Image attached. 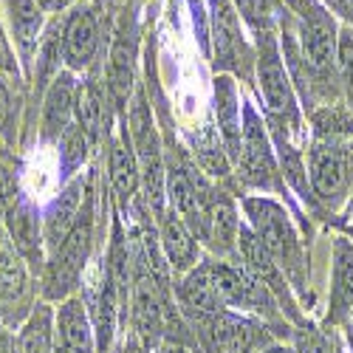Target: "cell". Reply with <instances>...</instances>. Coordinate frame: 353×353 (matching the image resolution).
<instances>
[{
	"mask_svg": "<svg viewBox=\"0 0 353 353\" xmlns=\"http://www.w3.org/2000/svg\"><path fill=\"white\" fill-rule=\"evenodd\" d=\"M336 46H339V28L334 14L319 0H303L297 57L314 77L328 79L336 71Z\"/></svg>",
	"mask_w": 353,
	"mask_h": 353,
	"instance_id": "6da1fadb",
	"label": "cell"
},
{
	"mask_svg": "<svg viewBox=\"0 0 353 353\" xmlns=\"http://www.w3.org/2000/svg\"><path fill=\"white\" fill-rule=\"evenodd\" d=\"M353 144L345 139H319L308 156V170H311V187L314 192L336 207L345 201L350 181H353Z\"/></svg>",
	"mask_w": 353,
	"mask_h": 353,
	"instance_id": "7a4b0ae2",
	"label": "cell"
},
{
	"mask_svg": "<svg viewBox=\"0 0 353 353\" xmlns=\"http://www.w3.org/2000/svg\"><path fill=\"white\" fill-rule=\"evenodd\" d=\"M246 215L252 218V232L260 238V243L269 249V254L277 260V266L294 269L300 266V243L294 234L285 212L274 201L266 198H246L243 201Z\"/></svg>",
	"mask_w": 353,
	"mask_h": 353,
	"instance_id": "3957f363",
	"label": "cell"
},
{
	"mask_svg": "<svg viewBox=\"0 0 353 353\" xmlns=\"http://www.w3.org/2000/svg\"><path fill=\"white\" fill-rule=\"evenodd\" d=\"M88 249H91V210H85V215L77 221L65 243L54 252L48 274H46V297L60 300L77 285L82 266L88 260Z\"/></svg>",
	"mask_w": 353,
	"mask_h": 353,
	"instance_id": "277c9868",
	"label": "cell"
},
{
	"mask_svg": "<svg viewBox=\"0 0 353 353\" xmlns=\"http://www.w3.org/2000/svg\"><path fill=\"white\" fill-rule=\"evenodd\" d=\"M260 57H257V79H260V91L263 99H266V108L277 119H285V116L294 113V91L288 74L283 68L280 51L272 40V32H260Z\"/></svg>",
	"mask_w": 353,
	"mask_h": 353,
	"instance_id": "5b68a950",
	"label": "cell"
},
{
	"mask_svg": "<svg viewBox=\"0 0 353 353\" xmlns=\"http://www.w3.org/2000/svg\"><path fill=\"white\" fill-rule=\"evenodd\" d=\"M238 164L246 175L249 184L257 187H269L274 179V156H272V144L269 136L260 125V116L254 113L252 105L243 108V141H241V156Z\"/></svg>",
	"mask_w": 353,
	"mask_h": 353,
	"instance_id": "8992f818",
	"label": "cell"
},
{
	"mask_svg": "<svg viewBox=\"0 0 353 353\" xmlns=\"http://www.w3.org/2000/svg\"><path fill=\"white\" fill-rule=\"evenodd\" d=\"M130 305H133V331L139 345L150 353V347L159 342L164 328V305L159 300V285L153 274L139 272L130 288Z\"/></svg>",
	"mask_w": 353,
	"mask_h": 353,
	"instance_id": "52a82bcc",
	"label": "cell"
},
{
	"mask_svg": "<svg viewBox=\"0 0 353 353\" xmlns=\"http://www.w3.org/2000/svg\"><path fill=\"white\" fill-rule=\"evenodd\" d=\"M99 48V20L97 9H77L63 26V60L71 71H82L94 63Z\"/></svg>",
	"mask_w": 353,
	"mask_h": 353,
	"instance_id": "ba28073f",
	"label": "cell"
},
{
	"mask_svg": "<svg viewBox=\"0 0 353 353\" xmlns=\"http://www.w3.org/2000/svg\"><path fill=\"white\" fill-rule=\"evenodd\" d=\"M57 350L60 353H94L97 339L82 300H65L54 316Z\"/></svg>",
	"mask_w": 353,
	"mask_h": 353,
	"instance_id": "9c48e42d",
	"label": "cell"
},
{
	"mask_svg": "<svg viewBox=\"0 0 353 353\" xmlns=\"http://www.w3.org/2000/svg\"><path fill=\"white\" fill-rule=\"evenodd\" d=\"M79 203H82V181L74 179V181L65 184L60 198L51 203V210H48V215L43 221V238H46L51 252L60 249L65 243V238L71 234V229L77 226V221H79Z\"/></svg>",
	"mask_w": 353,
	"mask_h": 353,
	"instance_id": "30bf717a",
	"label": "cell"
},
{
	"mask_svg": "<svg viewBox=\"0 0 353 353\" xmlns=\"http://www.w3.org/2000/svg\"><path fill=\"white\" fill-rule=\"evenodd\" d=\"M212 28H215V57L221 65H238L246 60V40L229 0H212Z\"/></svg>",
	"mask_w": 353,
	"mask_h": 353,
	"instance_id": "8fae6325",
	"label": "cell"
},
{
	"mask_svg": "<svg viewBox=\"0 0 353 353\" xmlns=\"http://www.w3.org/2000/svg\"><path fill=\"white\" fill-rule=\"evenodd\" d=\"M74 77L65 74H57L51 79V88L46 94V105H43V139L54 141L60 139L68 128H71V113H74Z\"/></svg>",
	"mask_w": 353,
	"mask_h": 353,
	"instance_id": "7c38bea8",
	"label": "cell"
},
{
	"mask_svg": "<svg viewBox=\"0 0 353 353\" xmlns=\"http://www.w3.org/2000/svg\"><path fill=\"white\" fill-rule=\"evenodd\" d=\"M161 249L175 272H192L198 266V241L175 212L161 215Z\"/></svg>",
	"mask_w": 353,
	"mask_h": 353,
	"instance_id": "4fadbf2b",
	"label": "cell"
},
{
	"mask_svg": "<svg viewBox=\"0 0 353 353\" xmlns=\"http://www.w3.org/2000/svg\"><path fill=\"white\" fill-rule=\"evenodd\" d=\"M215 113H218V128L223 136V144L232 159L241 156V141H243V128H241V105H238V85L232 77H218L215 79Z\"/></svg>",
	"mask_w": 353,
	"mask_h": 353,
	"instance_id": "5bb4252c",
	"label": "cell"
},
{
	"mask_svg": "<svg viewBox=\"0 0 353 353\" xmlns=\"http://www.w3.org/2000/svg\"><path fill=\"white\" fill-rule=\"evenodd\" d=\"M133 32H119L116 37L113 48H110V63H108V91L113 97V105L116 108H125L128 99H130V91H133V57H136V48H133Z\"/></svg>",
	"mask_w": 353,
	"mask_h": 353,
	"instance_id": "9a60e30c",
	"label": "cell"
},
{
	"mask_svg": "<svg viewBox=\"0 0 353 353\" xmlns=\"http://www.w3.org/2000/svg\"><path fill=\"white\" fill-rule=\"evenodd\" d=\"M210 336V345L212 350L218 353H246L254 339H257V328L252 325L249 319H241V316H232V314H212L210 322H207V331Z\"/></svg>",
	"mask_w": 353,
	"mask_h": 353,
	"instance_id": "2e32d148",
	"label": "cell"
},
{
	"mask_svg": "<svg viewBox=\"0 0 353 353\" xmlns=\"http://www.w3.org/2000/svg\"><path fill=\"white\" fill-rule=\"evenodd\" d=\"M108 170H110V184H113L116 195L130 201L133 192H136V187H139L141 167H139V159L133 153V141H130V133H128V122L122 128V136L110 144Z\"/></svg>",
	"mask_w": 353,
	"mask_h": 353,
	"instance_id": "e0dca14e",
	"label": "cell"
},
{
	"mask_svg": "<svg viewBox=\"0 0 353 353\" xmlns=\"http://www.w3.org/2000/svg\"><path fill=\"white\" fill-rule=\"evenodd\" d=\"M6 12H9L12 34H14V43L23 54V60H32V54L40 48L43 9L34 0H6Z\"/></svg>",
	"mask_w": 353,
	"mask_h": 353,
	"instance_id": "ac0fdd59",
	"label": "cell"
},
{
	"mask_svg": "<svg viewBox=\"0 0 353 353\" xmlns=\"http://www.w3.org/2000/svg\"><path fill=\"white\" fill-rule=\"evenodd\" d=\"M181 303L195 311V314H221L223 311V303L218 297V291L212 285V269L210 266H195L187 280L181 283Z\"/></svg>",
	"mask_w": 353,
	"mask_h": 353,
	"instance_id": "d6986e66",
	"label": "cell"
},
{
	"mask_svg": "<svg viewBox=\"0 0 353 353\" xmlns=\"http://www.w3.org/2000/svg\"><path fill=\"white\" fill-rule=\"evenodd\" d=\"M54 336H57V328H54L51 308L37 305V311L28 316V322L17 336V353H57Z\"/></svg>",
	"mask_w": 353,
	"mask_h": 353,
	"instance_id": "ffe728a7",
	"label": "cell"
},
{
	"mask_svg": "<svg viewBox=\"0 0 353 353\" xmlns=\"http://www.w3.org/2000/svg\"><path fill=\"white\" fill-rule=\"evenodd\" d=\"M207 218H210V226L207 232L212 234V243L218 249H232L234 241H238L241 234V226H238V215H234V207L226 201V198H212L210 207H207Z\"/></svg>",
	"mask_w": 353,
	"mask_h": 353,
	"instance_id": "44dd1931",
	"label": "cell"
},
{
	"mask_svg": "<svg viewBox=\"0 0 353 353\" xmlns=\"http://www.w3.org/2000/svg\"><path fill=\"white\" fill-rule=\"evenodd\" d=\"M74 113H77V122H79L82 133L88 136V141H97L102 136V119H105V105H102L97 85H82L79 88Z\"/></svg>",
	"mask_w": 353,
	"mask_h": 353,
	"instance_id": "7402d4cb",
	"label": "cell"
},
{
	"mask_svg": "<svg viewBox=\"0 0 353 353\" xmlns=\"http://www.w3.org/2000/svg\"><path fill=\"white\" fill-rule=\"evenodd\" d=\"M336 71L345 88V97L353 108V23L339 28V46H336Z\"/></svg>",
	"mask_w": 353,
	"mask_h": 353,
	"instance_id": "603a6c76",
	"label": "cell"
},
{
	"mask_svg": "<svg viewBox=\"0 0 353 353\" xmlns=\"http://www.w3.org/2000/svg\"><path fill=\"white\" fill-rule=\"evenodd\" d=\"M85 153H88V136L82 133L79 125H71L65 133H63V170L65 175H71L74 170L82 167L85 161Z\"/></svg>",
	"mask_w": 353,
	"mask_h": 353,
	"instance_id": "cb8c5ba5",
	"label": "cell"
},
{
	"mask_svg": "<svg viewBox=\"0 0 353 353\" xmlns=\"http://www.w3.org/2000/svg\"><path fill=\"white\" fill-rule=\"evenodd\" d=\"M12 232H14V241H17V246H20L23 252L37 241V234H40V221H37V215H34L32 207L20 203V207L12 212Z\"/></svg>",
	"mask_w": 353,
	"mask_h": 353,
	"instance_id": "d4e9b609",
	"label": "cell"
},
{
	"mask_svg": "<svg viewBox=\"0 0 353 353\" xmlns=\"http://www.w3.org/2000/svg\"><path fill=\"white\" fill-rule=\"evenodd\" d=\"M238 9L243 12V17L257 28H263V32H272L269 23H272V14H274V3L272 0H238Z\"/></svg>",
	"mask_w": 353,
	"mask_h": 353,
	"instance_id": "484cf974",
	"label": "cell"
},
{
	"mask_svg": "<svg viewBox=\"0 0 353 353\" xmlns=\"http://www.w3.org/2000/svg\"><path fill=\"white\" fill-rule=\"evenodd\" d=\"M297 353H334V350L322 336H316L311 331H303L300 339H297Z\"/></svg>",
	"mask_w": 353,
	"mask_h": 353,
	"instance_id": "4316f807",
	"label": "cell"
},
{
	"mask_svg": "<svg viewBox=\"0 0 353 353\" xmlns=\"http://www.w3.org/2000/svg\"><path fill=\"white\" fill-rule=\"evenodd\" d=\"M328 12H334V17H342L345 23H353V0H319Z\"/></svg>",
	"mask_w": 353,
	"mask_h": 353,
	"instance_id": "83f0119b",
	"label": "cell"
},
{
	"mask_svg": "<svg viewBox=\"0 0 353 353\" xmlns=\"http://www.w3.org/2000/svg\"><path fill=\"white\" fill-rule=\"evenodd\" d=\"M9 113H12L9 91H6V85H3V79H0V130H3V125H6V119H9Z\"/></svg>",
	"mask_w": 353,
	"mask_h": 353,
	"instance_id": "f1b7e54d",
	"label": "cell"
},
{
	"mask_svg": "<svg viewBox=\"0 0 353 353\" xmlns=\"http://www.w3.org/2000/svg\"><path fill=\"white\" fill-rule=\"evenodd\" d=\"M34 3H37L43 12H63V9H68L71 3H77V0H34Z\"/></svg>",
	"mask_w": 353,
	"mask_h": 353,
	"instance_id": "f546056e",
	"label": "cell"
},
{
	"mask_svg": "<svg viewBox=\"0 0 353 353\" xmlns=\"http://www.w3.org/2000/svg\"><path fill=\"white\" fill-rule=\"evenodd\" d=\"M122 353H147V350L139 345V339H130V342H128V347H125Z\"/></svg>",
	"mask_w": 353,
	"mask_h": 353,
	"instance_id": "4dcf8cb0",
	"label": "cell"
},
{
	"mask_svg": "<svg viewBox=\"0 0 353 353\" xmlns=\"http://www.w3.org/2000/svg\"><path fill=\"white\" fill-rule=\"evenodd\" d=\"M161 353H192V350H187V347H179V345H167Z\"/></svg>",
	"mask_w": 353,
	"mask_h": 353,
	"instance_id": "1f68e13d",
	"label": "cell"
},
{
	"mask_svg": "<svg viewBox=\"0 0 353 353\" xmlns=\"http://www.w3.org/2000/svg\"><path fill=\"white\" fill-rule=\"evenodd\" d=\"M266 353H280V350H266Z\"/></svg>",
	"mask_w": 353,
	"mask_h": 353,
	"instance_id": "d6a6232c",
	"label": "cell"
}]
</instances>
